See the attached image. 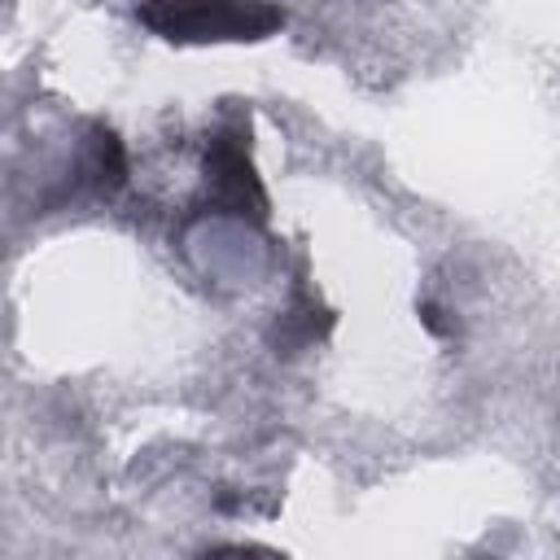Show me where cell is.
<instances>
[{
    "mask_svg": "<svg viewBox=\"0 0 560 560\" xmlns=\"http://www.w3.org/2000/svg\"><path fill=\"white\" fill-rule=\"evenodd\" d=\"M206 175H210V197L228 210H245V206H258L262 210V188L249 171V158H245V144L241 136H219L206 153Z\"/></svg>",
    "mask_w": 560,
    "mask_h": 560,
    "instance_id": "2",
    "label": "cell"
},
{
    "mask_svg": "<svg viewBox=\"0 0 560 560\" xmlns=\"http://www.w3.org/2000/svg\"><path fill=\"white\" fill-rule=\"evenodd\" d=\"M140 22L175 44L267 39L284 26V9L271 0H140Z\"/></svg>",
    "mask_w": 560,
    "mask_h": 560,
    "instance_id": "1",
    "label": "cell"
}]
</instances>
